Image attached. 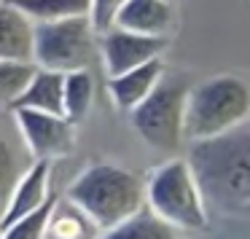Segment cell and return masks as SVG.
I'll return each instance as SVG.
<instances>
[{
    "instance_id": "obj_1",
    "label": "cell",
    "mask_w": 250,
    "mask_h": 239,
    "mask_svg": "<svg viewBox=\"0 0 250 239\" xmlns=\"http://www.w3.org/2000/svg\"><path fill=\"white\" fill-rule=\"evenodd\" d=\"M207 215L245 220L250 212V126L196 140L188 159Z\"/></svg>"
},
{
    "instance_id": "obj_2",
    "label": "cell",
    "mask_w": 250,
    "mask_h": 239,
    "mask_svg": "<svg viewBox=\"0 0 250 239\" xmlns=\"http://www.w3.org/2000/svg\"><path fill=\"white\" fill-rule=\"evenodd\" d=\"M65 199L73 201L103 234L146 207V191L135 172L110 161H97L73 180Z\"/></svg>"
},
{
    "instance_id": "obj_3",
    "label": "cell",
    "mask_w": 250,
    "mask_h": 239,
    "mask_svg": "<svg viewBox=\"0 0 250 239\" xmlns=\"http://www.w3.org/2000/svg\"><path fill=\"white\" fill-rule=\"evenodd\" d=\"M250 119V86L242 76H215L188 89L183 140H210Z\"/></svg>"
},
{
    "instance_id": "obj_4",
    "label": "cell",
    "mask_w": 250,
    "mask_h": 239,
    "mask_svg": "<svg viewBox=\"0 0 250 239\" xmlns=\"http://www.w3.org/2000/svg\"><path fill=\"white\" fill-rule=\"evenodd\" d=\"M146 207L175 231H202L210 223L199 185L186 159H169L143 180Z\"/></svg>"
},
{
    "instance_id": "obj_5",
    "label": "cell",
    "mask_w": 250,
    "mask_h": 239,
    "mask_svg": "<svg viewBox=\"0 0 250 239\" xmlns=\"http://www.w3.org/2000/svg\"><path fill=\"white\" fill-rule=\"evenodd\" d=\"M188 83L183 76H164L153 86V92L129 110V119L135 132L156 151H172L183 142V121H186V97Z\"/></svg>"
},
{
    "instance_id": "obj_6",
    "label": "cell",
    "mask_w": 250,
    "mask_h": 239,
    "mask_svg": "<svg viewBox=\"0 0 250 239\" xmlns=\"http://www.w3.org/2000/svg\"><path fill=\"white\" fill-rule=\"evenodd\" d=\"M94 57H97V33H94L89 17L35 24V43H33L35 67L65 76V73H76V70H89Z\"/></svg>"
},
{
    "instance_id": "obj_7",
    "label": "cell",
    "mask_w": 250,
    "mask_h": 239,
    "mask_svg": "<svg viewBox=\"0 0 250 239\" xmlns=\"http://www.w3.org/2000/svg\"><path fill=\"white\" fill-rule=\"evenodd\" d=\"M17 132L22 137L33 161H57L73 153L76 148V124L57 113H41V110H11Z\"/></svg>"
},
{
    "instance_id": "obj_8",
    "label": "cell",
    "mask_w": 250,
    "mask_h": 239,
    "mask_svg": "<svg viewBox=\"0 0 250 239\" xmlns=\"http://www.w3.org/2000/svg\"><path fill=\"white\" fill-rule=\"evenodd\" d=\"M97 49L103 54L108 78H113L126 70H135V67L146 65V62L162 60V54L167 51V38L137 35V33L110 27L97 35Z\"/></svg>"
},
{
    "instance_id": "obj_9",
    "label": "cell",
    "mask_w": 250,
    "mask_h": 239,
    "mask_svg": "<svg viewBox=\"0 0 250 239\" xmlns=\"http://www.w3.org/2000/svg\"><path fill=\"white\" fill-rule=\"evenodd\" d=\"M49 199H51V164L33 161L27 172L17 180L11 196H8V204L3 210V215H0V228L30 215V212H35Z\"/></svg>"
},
{
    "instance_id": "obj_10",
    "label": "cell",
    "mask_w": 250,
    "mask_h": 239,
    "mask_svg": "<svg viewBox=\"0 0 250 239\" xmlns=\"http://www.w3.org/2000/svg\"><path fill=\"white\" fill-rule=\"evenodd\" d=\"M113 27L137 35L167 38L172 30V3L169 0H124L113 19Z\"/></svg>"
},
{
    "instance_id": "obj_11",
    "label": "cell",
    "mask_w": 250,
    "mask_h": 239,
    "mask_svg": "<svg viewBox=\"0 0 250 239\" xmlns=\"http://www.w3.org/2000/svg\"><path fill=\"white\" fill-rule=\"evenodd\" d=\"M35 24L11 6L0 0V62H33Z\"/></svg>"
},
{
    "instance_id": "obj_12",
    "label": "cell",
    "mask_w": 250,
    "mask_h": 239,
    "mask_svg": "<svg viewBox=\"0 0 250 239\" xmlns=\"http://www.w3.org/2000/svg\"><path fill=\"white\" fill-rule=\"evenodd\" d=\"M164 76V62L153 60L146 62V65L135 67V70H126L121 76L108 78V94L113 100V105L124 113L135 110L148 94L153 92V86L159 83V78Z\"/></svg>"
},
{
    "instance_id": "obj_13",
    "label": "cell",
    "mask_w": 250,
    "mask_h": 239,
    "mask_svg": "<svg viewBox=\"0 0 250 239\" xmlns=\"http://www.w3.org/2000/svg\"><path fill=\"white\" fill-rule=\"evenodd\" d=\"M30 164H33V156L19 137L14 116L11 121H0V215L6 210L17 180L30 169Z\"/></svg>"
},
{
    "instance_id": "obj_14",
    "label": "cell",
    "mask_w": 250,
    "mask_h": 239,
    "mask_svg": "<svg viewBox=\"0 0 250 239\" xmlns=\"http://www.w3.org/2000/svg\"><path fill=\"white\" fill-rule=\"evenodd\" d=\"M62 81H65L62 73L35 67L33 78L27 81L24 92L19 94V100L14 102L11 110L24 108V110H41V113L62 116Z\"/></svg>"
},
{
    "instance_id": "obj_15",
    "label": "cell",
    "mask_w": 250,
    "mask_h": 239,
    "mask_svg": "<svg viewBox=\"0 0 250 239\" xmlns=\"http://www.w3.org/2000/svg\"><path fill=\"white\" fill-rule=\"evenodd\" d=\"M100 228L67 199L51 201L49 218H46L43 239H97Z\"/></svg>"
},
{
    "instance_id": "obj_16",
    "label": "cell",
    "mask_w": 250,
    "mask_h": 239,
    "mask_svg": "<svg viewBox=\"0 0 250 239\" xmlns=\"http://www.w3.org/2000/svg\"><path fill=\"white\" fill-rule=\"evenodd\" d=\"M97 239H180V231L159 220L148 207H140L129 218L116 223L113 228L103 231Z\"/></svg>"
},
{
    "instance_id": "obj_17",
    "label": "cell",
    "mask_w": 250,
    "mask_h": 239,
    "mask_svg": "<svg viewBox=\"0 0 250 239\" xmlns=\"http://www.w3.org/2000/svg\"><path fill=\"white\" fill-rule=\"evenodd\" d=\"M94 102V78L89 70L65 73L62 81V116L70 124H81Z\"/></svg>"
},
{
    "instance_id": "obj_18",
    "label": "cell",
    "mask_w": 250,
    "mask_h": 239,
    "mask_svg": "<svg viewBox=\"0 0 250 239\" xmlns=\"http://www.w3.org/2000/svg\"><path fill=\"white\" fill-rule=\"evenodd\" d=\"M33 24L60 22L73 17H89V0H8Z\"/></svg>"
},
{
    "instance_id": "obj_19",
    "label": "cell",
    "mask_w": 250,
    "mask_h": 239,
    "mask_svg": "<svg viewBox=\"0 0 250 239\" xmlns=\"http://www.w3.org/2000/svg\"><path fill=\"white\" fill-rule=\"evenodd\" d=\"M33 73V62H0V108H14V102L24 92Z\"/></svg>"
},
{
    "instance_id": "obj_20",
    "label": "cell",
    "mask_w": 250,
    "mask_h": 239,
    "mask_svg": "<svg viewBox=\"0 0 250 239\" xmlns=\"http://www.w3.org/2000/svg\"><path fill=\"white\" fill-rule=\"evenodd\" d=\"M51 201H54V196L43 207H38L35 212H30V215L3 226V237L0 239H43V228H46V218H49Z\"/></svg>"
},
{
    "instance_id": "obj_21",
    "label": "cell",
    "mask_w": 250,
    "mask_h": 239,
    "mask_svg": "<svg viewBox=\"0 0 250 239\" xmlns=\"http://www.w3.org/2000/svg\"><path fill=\"white\" fill-rule=\"evenodd\" d=\"M121 6H124V0H89V22H92L94 33L100 35L113 27V19Z\"/></svg>"
},
{
    "instance_id": "obj_22",
    "label": "cell",
    "mask_w": 250,
    "mask_h": 239,
    "mask_svg": "<svg viewBox=\"0 0 250 239\" xmlns=\"http://www.w3.org/2000/svg\"><path fill=\"white\" fill-rule=\"evenodd\" d=\"M0 237H3V228H0Z\"/></svg>"
},
{
    "instance_id": "obj_23",
    "label": "cell",
    "mask_w": 250,
    "mask_h": 239,
    "mask_svg": "<svg viewBox=\"0 0 250 239\" xmlns=\"http://www.w3.org/2000/svg\"><path fill=\"white\" fill-rule=\"evenodd\" d=\"M169 3H172V0H169Z\"/></svg>"
}]
</instances>
